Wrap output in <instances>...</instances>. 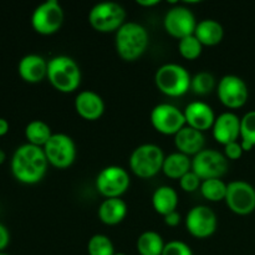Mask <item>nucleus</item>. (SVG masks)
<instances>
[{
    "mask_svg": "<svg viewBox=\"0 0 255 255\" xmlns=\"http://www.w3.org/2000/svg\"><path fill=\"white\" fill-rule=\"evenodd\" d=\"M10 168L17 182L32 186L41 182L46 176L49 162L41 147L24 143L12 153Z\"/></svg>",
    "mask_w": 255,
    "mask_h": 255,
    "instance_id": "nucleus-1",
    "label": "nucleus"
},
{
    "mask_svg": "<svg viewBox=\"0 0 255 255\" xmlns=\"http://www.w3.org/2000/svg\"><path fill=\"white\" fill-rule=\"evenodd\" d=\"M149 45V34L143 25L126 21L115 35V47L117 55L127 62L138 60Z\"/></svg>",
    "mask_w": 255,
    "mask_h": 255,
    "instance_id": "nucleus-2",
    "label": "nucleus"
},
{
    "mask_svg": "<svg viewBox=\"0 0 255 255\" xmlns=\"http://www.w3.org/2000/svg\"><path fill=\"white\" fill-rule=\"evenodd\" d=\"M46 79L56 91L71 94L81 84V70L79 64L67 55H57L47 61Z\"/></svg>",
    "mask_w": 255,
    "mask_h": 255,
    "instance_id": "nucleus-3",
    "label": "nucleus"
},
{
    "mask_svg": "<svg viewBox=\"0 0 255 255\" xmlns=\"http://www.w3.org/2000/svg\"><path fill=\"white\" fill-rule=\"evenodd\" d=\"M191 81L192 76L188 70L174 62L162 65L154 74L157 89L168 97L184 96L191 90Z\"/></svg>",
    "mask_w": 255,
    "mask_h": 255,
    "instance_id": "nucleus-4",
    "label": "nucleus"
},
{
    "mask_svg": "<svg viewBox=\"0 0 255 255\" xmlns=\"http://www.w3.org/2000/svg\"><path fill=\"white\" fill-rule=\"evenodd\" d=\"M164 153L159 146L154 143H143L132 151L129 156V169L134 176L148 179L162 172Z\"/></svg>",
    "mask_w": 255,
    "mask_h": 255,
    "instance_id": "nucleus-5",
    "label": "nucleus"
},
{
    "mask_svg": "<svg viewBox=\"0 0 255 255\" xmlns=\"http://www.w3.org/2000/svg\"><path fill=\"white\" fill-rule=\"evenodd\" d=\"M89 22L99 32H116L126 22V10L119 2H99L90 10Z\"/></svg>",
    "mask_w": 255,
    "mask_h": 255,
    "instance_id": "nucleus-6",
    "label": "nucleus"
},
{
    "mask_svg": "<svg viewBox=\"0 0 255 255\" xmlns=\"http://www.w3.org/2000/svg\"><path fill=\"white\" fill-rule=\"evenodd\" d=\"M64 9L57 0H46L35 7L31 15V26L35 32L44 36L55 34L64 24Z\"/></svg>",
    "mask_w": 255,
    "mask_h": 255,
    "instance_id": "nucleus-7",
    "label": "nucleus"
},
{
    "mask_svg": "<svg viewBox=\"0 0 255 255\" xmlns=\"http://www.w3.org/2000/svg\"><path fill=\"white\" fill-rule=\"evenodd\" d=\"M131 184L129 174L121 166H107L99 172L95 181L97 192L106 198H121Z\"/></svg>",
    "mask_w": 255,
    "mask_h": 255,
    "instance_id": "nucleus-8",
    "label": "nucleus"
},
{
    "mask_svg": "<svg viewBox=\"0 0 255 255\" xmlns=\"http://www.w3.org/2000/svg\"><path fill=\"white\" fill-rule=\"evenodd\" d=\"M42 149L49 166L57 169L69 168L76 159V144L74 139L66 133H54Z\"/></svg>",
    "mask_w": 255,
    "mask_h": 255,
    "instance_id": "nucleus-9",
    "label": "nucleus"
},
{
    "mask_svg": "<svg viewBox=\"0 0 255 255\" xmlns=\"http://www.w3.org/2000/svg\"><path fill=\"white\" fill-rule=\"evenodd\" d=\"M152 127L164 136H176L184 126L186 119L182 110L172 104H158L149 114Z\"/></svg>",
    "mask_w": 255,
    "mask_h": 255,
    "instance_id": "nucleus-10",
    "label": "nucleus"
},
{
    "mask_svg": "<svg viewBox=\"0 0 255 255\" xmlns=\"http://www.w3.org/2000/svg\"><path fill=\"white\" fill-rule=\"evenodd\" d=\"M228 159L224 153L212 148H204L192 157V171L202 179L222 178L228 171Z\"/></svg>",
    "mask_w": 255,
    "mask_h": 255,
    "instance_id": "nucleus-11",
    "label": "nucleus"
},
{
    "mask_svg": "<svg viewBox=\"0 0 255 255\" xmlns=\"http://www.w3.org/2000/svg\"><path fill=\"white\" fill-rule=\"evenodd\" d=\"M186 229L193 238L207 239L216 233L218 217L208 206H196L191 208L184 218Z\"/></svg>",
    "mask_w": 255,
    "mask_h": 255,
    "instance_id": "nucleus-12",
    "label": "nucleus"
},
{
    "mask_svg": "<svg viewBox=\"0 0 255 255\" xmlns=\"http://www.w3.org/2000/svg\"><path fill=\"white\" fill-rule=\"evenodd\" d=\"M224 202L237 216H248L255 211V187L241 179L229 182Z\"/></svg>",
    "mask_w": 255,
    "mask_h": 255,
    "instance_id": "nucleus-13",
    "label": "nucleus"
},
{
    "mask_svg": "<svg viewBox=\"0 0 255 255\" xmlns=\"http://www.w3.org/2000/svg\"><path fill=\"white\" fill-rule=\"evenodd\" d=\"M197 24L198 21L192 10L178 4L169 7L163 17V27L166 32L178 40L193 35Z\"/></svg>",
    "mask_w": 255,
    "mask_h": 255,
    "instance_id": "nucleus-14",
    "label": "nucleus"
},
{
    "mask_svg": "<svg viewBox=\"0 0 255 255\" xmlns=\"http://www.w3.org/2000/svg\"><path fill=\"white\" fill-rule=\"evenodd\" d=\"M217 95L223 106L237 110L247 104L249 99V90L242 77L237 75H226L217 84Z\"/></svg>",
    "mask_w": 255,
    "mask_h": 255,
    "instance_id": "nucleus-15",
    "label": "nucleus"
},
{
    "mask_svg": "<svg viewBox=\"0 0 255 255\" xmlns=\"http://www.w3.org/2000/svg\"><path fill=\"white\" fill-rule=\"evenodd\" d=\"M212 134L216 142L223 147L241 139V117L231 111L221 114L216 117L212 127Z\"/></svg>",
    "mask_w": 255,
    "mask_h": 255,
    "instance_id": "nucleus-16",
    "label": "nucleus"
},
{
    "mask_svg": "<svg viewBox=\"0 0 255 255\" xmlns=\"http://www.w3.org/2000/svg\"><path fill=\"white\" fill-rule=\"evenodd\" d=\"M183 115L186 119V126L201 132L212 129L217 117L213 109L203 101L189 102L183 110Z\"/></svg>",
    "mask_w": 255,
    "mask_h": 255,
    "instance_id": "nucleus-17",
    "label": "nucleus"
},
{
    "mask_svg": "<svg viewBox=\"0 0 255 255\" xmlns=\"http://www.w3.org/2000/svg\"><path fill=\"white\" fill-rule=\"evenodd\" d=\"M75 111L86 121H97L105 112V101L97 92L85 90L75 97Z\"/></svg>",
    "mask_w": 255,
    "mask_h": 255,
    "instance_id": "nucleus-18",
    "label": "nucleus"
},
{
    "mask_svg": "<svg viewBox=\"0 0 255 255\" xmlns=\"http://www.w3.org/2000/svg\"><path fill=\"white\" fill-rule=\"evenodd\" d=\"M17 74L27 84H39L46 79L47 61L41 55H25L17 64Z\"/></svg>",
    "mask_w": 255,
    "mask_h": 255,
    "instance_id": "nucleus-19",
    "label": "nucleus"
},
{
    "mask_svg": "<svg viewBox=\"0 0 255 255\" xmlns=\"http://www.w3.org/2000/svg\"><path fill=\"white\" fill-rule=\"evenodd\" d=\"M173 142L177 152H181L188 157H194L199 152L203 151L204 143H206L203 132L197 131L188 126H184L173 137Z\"/></svg>",
    "mask_w": 255,
    "mask_h": 255,
    "instance_id": "nucleus-20",
    "label": "nucleus"
},
{
    "mask_svg": "<svg viewBox=\"0 0 255 255\" xmlns=\"http://www.w3.org/2000/svg\"><path fill=\"white\" fill-rule=\"evenodd\" d=\"M127 203L122 198H106L99 207V219L106 226H117L126 218Z\"/></svg>",
    "mask_w": 255,
    "mask_h": 255,
    "instance_id": "nucleus-21",
    "label": "nucleus"
},
{
    "mask_svg": "<svg viewBox=\"0 0 255 255\" xmlns=\"http://www.w3.org/2000/svg\"><path fill=\"white\" fill-rule=\"evenodd\" d=\"M194 36L199 40L203 46H217L224 37V29L221 22L214 19H203L198 21Z\"/></svg>",
    "mask_w": 255,
    "mask_h": 255,
    "instance_id": "nucleus-22",
    "label": "nucleus"
},
{
    "mask_svg": "<svg viewBox=\"0 0 255 255\" xmlns=\"http://www.w3.org/2000/svg\"><path fill=\"white\" fill-rule=\"evenodd\" d=\"M178 193L169 186L157 187L152 194V207L159 216L164 217L177 211L178 207Z\"/></svg>",
    "mask_w": 255,
    "mask_h": 255,
    "instance_id": "nucleus-23",
    "label": "nucleus"
},
{
    "mask_svg": "<svg viewBox=\"0 0 255 255\" xmlns=\"http://www.w3.org/2000/svg\"><path fill=\"white\" fill-rule=\"evenodd\" d=\"M192 171V158L181 153V152H173L164 157L162 172L166 177L171 179H181L186 173Z\"/></svg>",
    "mask_w": 255,
    "mask_h": 255,
    "instance_id": "nucleus-24",
    "label": "nucleus"
},
{
    "mask_svg": "<svg viewBox=\"0 0 255 255\" xmlns=\"http://www.w3.org/2000/svg\"><path fill=\"white\" fill-rule=\"evenodd\" d=\"M25 138H26V143L32 144V146L44 147L47 143L52 133L51 127L42 120H32L26 125L24 129Z\"/></svg>",
    "mask_w": 255,
    "mask_h": 255,
    "instance_id": "nucleus-25",
    "label": "nucleus"
},
{
    "mask_svg": "<svg viewBox=\"0 0 255 255\" xmlns=\"http://www.w3.org/2000/svg\"><path fill=\"white\" fill-rule=\"evenodd\" d=\"M166 243L159 233L154 231H146L138 237L136 243L139 255H162Z\"/></svg>",
    "mask_w": 255,
    "mask_h": 255,
    "instance_id": "nucleus-26",
    "label": "nucleus"
},
{
    "mask_svg": "<svg viewBox=\"0 0 255 255\" xmlns=\"http://www.w3.org/2000/svg\"><path fill=\"white\" fill-rule=\"evenodd\" d=\"M227 187L228 184L222 178L206 179V181H202L199 192L204 199L216 203V202H222L226 199Z\"/></svg>",
    "mask_w": 255,
    "mask_h": 255,
    "instance_id": "nucleus-27",
    "label": "nucleus"
},
{
    "mask_svg": "<svg viewBox=\"0 0 255 255\" xmlns=\"http://www.w3.org/2000/svg\"><path fill=\"white\" fill-rule=\"evenodd\" d=\"M241 144L244 152L255 147V110L247 112L241 119Z\"/></svg>",
    "mask_w": 255,
    "mask_h": 255,
    "instance_id": "nucleus-28",
    "label": "nucleus"
},
{
    "mask_svg": "<svg viewBox=\"0 0 255 255\" xmlns=\"http://www.w3.org/2000/svg\"><path fill=\"white\" fill-rule=\"evenodd\" d=\"M217 89L216 77L207 71H201L192 77L191 90L198 96H206Z\"/></svg>",
    "mask_w": 255,
    "mask_h": 255,
    "instance_id": "nucleus-29",
    "label": "nucleus"
},
{
    "mask_svg": "<svg viewBox=\"0 0 255 255\" xmlns=\"http://www.w3.org/2000/svg\"><path fill=\"white\" fill-rule=\"evenodd\" d=\"M203 47L204 46L199 42V40L194 36V34L178 40L179 55H181L183 59L188 60V61H193V60L198 59L202 55Z\"/></svg>",
    "mask_w": 255,
    "mask_h": 255,
    "instance_id": "nucleus-30",
    "label": "nucleus"
},
{
    "mask_svg": "<svg viewBox=\"0 0 255 255\" xmlns=\"http://www.w3.org/2000/svg\"><path fill=\"white\" fill-rule=\"evenodd\" d=\"M115 247L110 237L105 234H95L89 239L87 243V254L89 255H114Z\"/></svg>",
    "mask_w": 255,
    "mask_h": 255,
    "instance_id": "nucleus-31",
    "label": "nucleus"
},
{
    "mask_svg": "<svg viewBox=\"0 0 255 255\" xmlns=\"http://www.w3.org/2000/svg\"><path fill=\"white\" fill-rule=\"evenodd\" d=\"M178 182L182 191L187 192V193H193V192L199 191L202 184V179L193 171H189L188 173L184 174Z\"/></svg>",
    "mask_w": 255,
    "mask_h": 255,
    "instance_id": "nucleus-32",
    "label": "nucleus"
},
{
    "mask_svg": "<svg viewBox=\"0 0 255 255\" xmlns=\"http://www.w3.org/2000/svg\"><path fill=\"white\" fill-rule=\"evenodd\" d=\"M162 255H193L191 247L182 241H171L166 243Z\"/></svg>",
    "mask_w": 255,
    "mask_h": 255,
    "instance_id": "nucleus-33",
    "label": "nucleus"
},
{
    "mask_svg": "<svg viewBox=\"0 0 255 255\" xmlns=\"http://www.w3.org/2000/svg\"><path fill=\"white\" fill-rule=\"evenodd\" d=\"M224 156L227 157V159H231V161H237V159L241 158L243 156L244 151L243 147H242L241 141L232 142V143H228L224 146Z\"/></svg>",
    "mask_w": 255,
    "mask_h": 255,
    "instance_id": "nucleus-34",
    "label": "nucleus"
},
{
    "mask_svg": "<svg viewBox=\"0 0 255 255\" xmlns=\"http://www.w3.org/2000/svg\"><path fill=\"white\" fill-rule=\"evenodd\" d=\"M9 243H10L9 229H7L4 224L0 223V253H2V252L7 248Z\"/></svg>",
    "mask_w": 255,
    "mask_h": 255,
    "instance_id": "nucleus-35",
    "label": "nucleus"
},
{
    "mask_svg": "<svg viewBox=\"0 0 255 255\" xmlns=\"http://www.w3.org/2000/svg\"><path fill=\"white\" fill-rule=\"evenodd\" d=\"M182 221V217L178 212H172V213L167 214V216L163 217V222L167 227H171V228H174V227L178 226Z\"/></svg>",
    "mask_w": 255,
    "mask_h": 255,
    "instance_id": "nucleus-36",
    "label": "nucleus"
},
{
    "mask_svg": "<svg viewBox=\"0 0 255 255\" xmlns=\"http://www.w3.org/2000/svg\"><path fill=\"white\" fill-rule=\"evenodd\" d=\"M136 4L142 7H153L159 4V0H137Z\"/></svg>",
    "mask_w": 255,
    "mask_h": 255,
    "instance_id": "nucleus-37",
    "label": "nucleus"
},
{
    "mask_svg": "<svg viewBox=\"0 0 255 255\" xmlns=\"http://www.w3.org/2000/svg\"><path fill=\"white\" fill-rule=\"evenodd\" d=\"M9 122L6 121L5 119H2V117H0V137L5 136V134L9 132Z\"/></svg>",
    "mask_w": 255,
    "mask_h": 255,
    "instance_id": "nucleus-38",
    "label": "nucleus"
},
{
    "mask_svg": "<svg viewBox=\"0 0 255 255\" xmlns=\"http://www.w3.org/2000/svg\"><path fill=\"white\" fill-rule=\"evenodd\" d=\"M5 159H6V154H5V152L2 151L1 148H0V166H1V164L4 163Z\"/></svg>",
    "mask_w": 255,
    "mask_h": 255,
    "instance_id": "nucleus-39",
    "label": "nucleus"
},
{
    "mask_svg": "<svg viewBox=\"0 0 255 255\" xmlns=\"http://www.w3.org/2000/svg\"><path fill=\"white\" fill-rule=\"evenodd\" d=\"M114 255H127V254H125V253H115Z\"/></svg>",
    "mask_w": 255,
    "mask_h": 255,
    "instance_id": "nucleus-40",
    "label": "nucleus"
},
{
    "mask_svg": "<svg viewBox=\"0 0 255 255\" xmlns=\"http://www.w3.org/2000/svg\"><path fill=\"white\" fill-rule=\"evenodd\" d=\"M0 255H9V254H6V253H4V252H2V253H0Z\"/></svg>",
    "mask_w": 255,
    "mask_h": 255,
    "instance_id": "nucleus-41",
    "label": "nucleus"
}]
</instances>
